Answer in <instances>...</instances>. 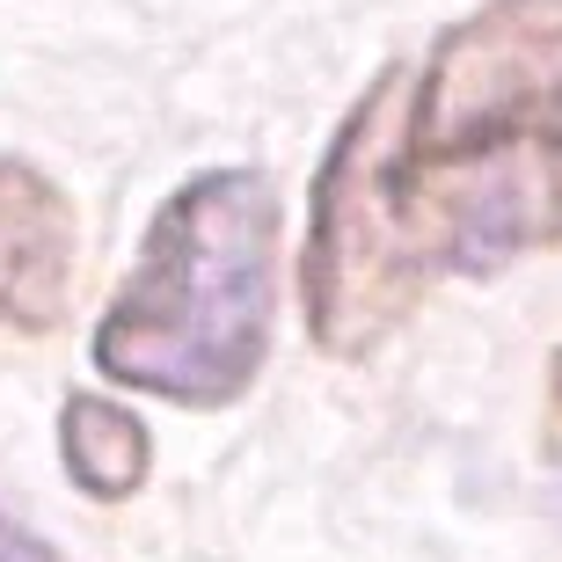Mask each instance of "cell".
Returning <instances> with one entry per match:
<instances>
[{
    "label": "cell",
    "instance_id": "cell-2",
    "mask_svg": "<svg viewBox=\"0 0 562 562\" xmlns=\"http://www.w3.org/2000/svg\"><path fill=\"white\" fill-rule=\"evenodd\" d=\"M278 314V190L256 168H205L161 198L95 322V373L176 409L249 395Z\"/></svg>",
    "mask_w": 562,
    "mask_h": 562
},
{
    "label": "cell",
    "instance_id": "cell-1",
    "mask_svg": "<svg viewBox=\"0 0 562 562\" xmlns=\"http://www.w3.org/2000/svg\"><path fill=\"white\" fill-rule=\"evenodd\" d=\"M562 249V0H482L387 66L314 176L300 300L322 351L366 358L438 278Z\"/></svg>",
    "mask_w": 562,
    "mask_h": 562
},
{
    "label": "cell",
    "instance_id": "cell-3",
    "mask_svg": "<svg viewBox=\"0 0 562 562\" xmlns=\"http://www.w3.org/2000/svg\"><path fill=\"white\" fill-rule=\"evenodd\" d=\"M74 256H81V227H74L59 183H44L15 154H0V329H59L66 300H74Z\"/></svg>",
    "mask_w": 562,
    "mask_h": 562
},
{
    "label": "cell",
    "instance_id": "cell-6",
    "mask_svg": "<svg viewBox=\"0 0 562 562\" xmlns=\"http://www.w3.org/2000/svg\"><path fill=\"white\" fill-rule=\"evenodd\" d=\"M555 519H562V482H555Z\"/></svg>",
    "mask_w": 562,
    "mask_h": 562
},
{
    "label": "cell",
    "instance_id": "cell-4",
    "mask_svg": "<svg viewBox=\"0 0 562 562\" xmlns=\"http://www.w3.org/2000/svg\"><path fill=\"white\" fill-rule=\"evenodd\" d=\"M59 453H66V475L81 482L95 504H117L132 497L154 468V438L146 424L132 417L125 402L110 395H74L59 409Z\"/></svg>",
    "mask_w": 562,
    "mask_h": 562
},
{
    "label": "cell",
    "instance_id": "cell-5",
    "mask_svg": "<svg viewBox=\"0 0 562 562\" xmlns=\"http://www.w3.org/2000/svg\"><path fill=\"white\" fill-rule=\"evenodd\" d=\"M0 562H59V555H52L30 526H15L8 512H0Z\"/></svg>",
    "mask_w": 562,
    "mask_h": 562
}]
</instances>
